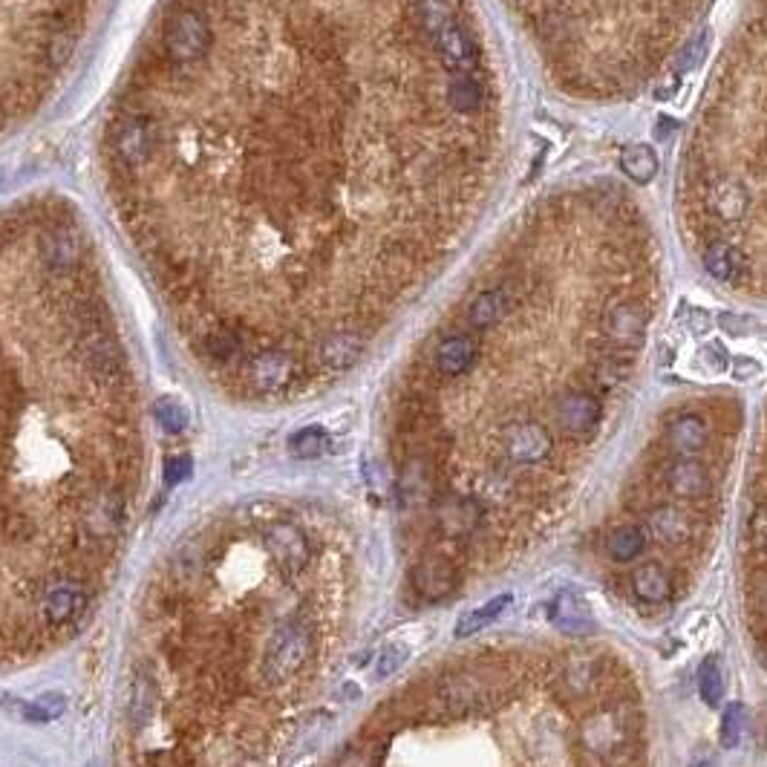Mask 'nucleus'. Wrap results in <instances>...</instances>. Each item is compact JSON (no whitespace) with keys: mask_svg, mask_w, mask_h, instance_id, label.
I'll list each match as a JSON object with an SVG mask.
<instances>
[{"mask_svg":"<svg viewBox=\"0 0 767 767\" xmlns=\"http://www.w3.org/2000/svg\"><path fill=\"white\" fill-rule=\"evenodd\" d=\"M675 90H678V75L669 73L667 78H664V81L658 84L655 96H658V99H661V101H667V99H672V96H675Z\"/></svg>","mask_w":767,"mask_h":767,"instance_id":"obj_48","label":"nucleus"},{"mask_svg":"<svg viewBox=\"0 0 767 767\" xmlns=\"http://www.w3.org/2000/svg\"><path fill=\"white\" fill-rule=\"evenodd\" d=\"M211 47V26L197 9L182 6L162 29V50L174 64H194Z\"/></svg>","mask_w":767,"mask_h":767,"instance_id":"obj_3","label":"nucleus"},{"mask_svg":"<svg viewBox=\"0 0 767 767\" xmlns=\"http://www.w3.org/2000/svg\"><path fill=\"white\" fill-rule=\"evenodd\" d=\"M566 678H569V684L577 690V693L589 690V681H592V661H589V658H571L569 664H566Z\"/></svg>","mask_w":767,"mask_h":767,"instance_id":"obj_45","label":"nucleus"},{"mask_svg":"<svg viewBox=\"0 0 767 767\" xmlns=\"http://www.w3.org/2000/svg\"><path fill=\"white\" fill-rule=\"evenodd\" d=\"M476 361H479V344H476V338L465 335V332L445 338V341L436 347V355H433L436 370L442 372L445 378H459V375H465Z\"/></svg>","mask_w":767,"mask_h":767,"instance_id":"obj_18","label":"nucleus"},{"mask_svg":"<svg viewBox=\"0 0 767 767\" xmlns=\"http://www.w3.org/2000/svg\"><path fill=\"white\" fill-rule=\"evenodd\" d=\"M407 658H410L407 646L390 644L378 655V661H375V678H390V675H396L398 669L407 664Z\"/></svg>","mask_w":767,"mask_h":767,"instance_id":"obj_40","label":"nucleus"},{"mask_svg":"<svg viewBox=\"0 0 767 767\" xmlns=\"http://www.w3.org/2000/svg\"><path fill=\"white\" fill-rule=\"evenodd\" d=\"M664 482L678 499H704L713 491V476L698 459H678L664 473Z\"/></svg>","mask_w":767,"mask_h":767,"instance_id":"obj_15","label":"nucleus"},{"mask_svg":"<svg viewBox=\"0 0 767 767\" xmlns=\"http://www.w3.org/2000/svg\"><path fill=\"white\" fill-rule=\"evenodd\" d=\"M620 724H618V718L612 716V713H600L597 718H592L589 721V727H586V742H589V747L592 750H597V753H615L620 747Z\"/></svg>","mask_w":767,"mask_h":767,"instance_id":"obj_32","label":"nucleus"},{"mask_svg":"<svg viewBox=\"0 0 767 767\" xmlns=\"http://www.w3.org/2000/svg\"><path fill=\"white\" fill-rule=\"evenodd\" d=\"M704 269H707L710 277H716L721 283L736 280V277L744 272L742 251L733 246V243H724V240L710 243L707 251H704Z\"/></svg>","mask_w":767,"mask_h":767,"instance_id":"obj_25","label":"nucleus"},{"mask_svg":"<svg viewBox=\"0 0 767 767\" xmlns=\"http://www.w3.org/2000/svg\"><path fill=\"white\" fill-rule=\"evenodd\" d=\"M646 534L667 548H681L693 540V520L687 511H681L675 505H658L646 517Z\"/></svg>","mask_w":767,"mask_h":767,"instance_id":"obj_13","label":"nucleus"},{"mask_svg":"<svg viewBox=\"0 0 767 767\" xmlns=\"http://www.w3.org/2000/svg\"><path fill=\"white\" fill-rule=\"evenodd\" d=\"M263 545L286 580H295L297 574L309 566V557H312L309 540L292 522H272L263 534Z\"/></svg>","mask_w":767,"mask_h":767,"instance_id":"obj_5","label":"nucleus"},{"mask_svg":"<svg viewBox=\"0 0 767 767\" xmlns=\"http://www.w3.org/2000/svg\"><path fill=\"white\" fill-rule=\"evenodd\" d=\"M609 338L620 347H641L646 332V315L638 303H618L606 318Z\"/></svg>","mask_w":767,"mask_h":767,"instance_id":"obj_21","label":"nucleus"},{"mask_svg":"<svg viewBox=\"0 0 767 767\" xmlns=\"http://www.w3.org/2000/svg\"><path fill=\"white\" fill-rule=\"evenodd\" d=\"M433 471L427 468V462L421 459H413L404 473H401V499L410 502V505H419V502H427L433 496Z\"/></svg>","mask_w":767,"mask_h":767,"instance_id":"obj_29","label":"nucleus"},{"mask_svg":"<svg viewBox=\"0 0 767 767\" xmlns=\"http://www.w3.org/2000/svg\"><path fill=\"white\" fill-rule=\"evenodd\" d=\"M698 693L704 698V704L718 707L724 698V667L718 658H707L698 669Z\"/></svg>","mask_w":767,"mask_h":767,"instance_id":"obj_34","label":"nucleus"},{"mask_svg":"<svg viewBox=\"0 0 767 767\" xmlns=\"http://www.w3.org/2000/svg\"><path fill=\"white\" fill-rule=\"evenodd\" d=\"M153 413H156V419L159 424L168 430V433H182L185 427H188V410L182 407V401H176V398L165 396L156 401V407H153Z\"/></svg>","mask_w":767,"mask_h":767,"instance_id":"obj_37","label":"nucleus"},{"mask_svg":"<svg viewBox=\"0 0 767 767\" xmlns=\"http://www.w3.org/2000/svg\"><path fill=\"white\" fill-rule=\"evenodd\" d=\"M747 545L759 554H767V508L759 505L753 508L750 520H747Z\"/></svg>","mask_w":767,"mask_h":767,"instance_id":"obj_41","label":"nucleus"},{"mask_svg":"<svg viewBox=\"0 0 767 767\" xmlns=\"http://www.w3.org/2000/svg\"><path fill=\"white\" fill-rule=\"evenodd\" d=\"M124 505L122 491L116 488H99V491H84L75 496V534L93 543H110L119 537L124 525Z\"/></svg>","mask_w":767,"mask_h":767,"instance_id":"obj_2","label":"nucleus"},{"mask_svg":"<svg viewBox=\"0 0 767 767\" xmlns=\"http://www.w3.org/2000/svg\"><path fill=\"white\" fill-rule=\"evenodd\" d=\"M707 41H710V35H707V32H704L698 41H693V44L687 47V52L681 55L678 70H693V67H698V64L704 61V55H707Z\"/></svg>","mask_w":767,"mask_h":767,"instance_id":"obj_47","label":"nucleus"},{"mask_svg":"<svg viewBox=\"0 0 767 767\" xmlns=\"http://www.w3.org/2000/svg\"><path fill=\"white\" fill-rule=\"evenodd\" d=\"M514 603L511 594H496L491 600H485L482 606H476L471 612H465L462 618L456 620V638H471V635H479L482 629H488L491 623L502 618L508 612V606Z\"/></svg>","mask_w":767,"mask_h":767,"instance_id":"obj_23","label":"nucleus"},{"mask_svg":"<svg viewBox=\"0 0 767 767\" xmlns=\"http://www.w3.org/2000/svg\"><path fill=\"white\" fill-rule=\"evenodd\" d=\"M421 21L430 35L442 32L450 21H456V12L450 6V0H421Z\"/></svg>","mask_w":767,"mask_h":767,"instance_id":"obj_38","label":"nucleus"},{"mask_svg":"<svg viewBox=\"0 0 767 767\" xmlns=\"http://www.w3.org/2000/svg\"><path fill=\"white\" fill-rule=\"evenodd\" d=\"M632 594L641 603H664L672 594V577L661 563H641L632 571Z\"/></svg>","mask_w":767,"mask_h":767,"instance_id":"obj_22","label":"nucleus"},{"mask_svg":"<svg viewBox=\"0 0 767 767\" xmlns=\"http://www.w3.org/2000/svg\"><path fill=\"white\" fill-rule=\"evenodd\" d=\"M646 540H649V534L641 525H635V522L618 525L609 534V557L615 563H632V560H638L646 551Z\"/></svg>","mask_w":767,"mask_h":767,"instance_id":"obj_27","label":"nucleus"},{"mask_svg":"<svg viewBox=\"0 0 767 767\" xmlns=\"http://www.w3.org/2000/svg\"><path fill=\"white\" fill-rule=\"evenodd\" d=\"M759 367L753 361H736V378H750V372H756Z\"/></svg>","mask_w":767,"mask_h":767,"instance_id":"obj_51","label":"nucleus"},{"mask_svg":"<svg viewBox=\"0 0 767 767\" xmlns=\"http://www.w3.org/2000/svg\"><path fill=\"white\" fill-rule=\"evenodd\" d=\"M312 652H315V629L309 620L292 618L280 623L263 649V661H260L263 681L266 684L292 681L297 672L306 667Z\"/></svg>","mask_w":767,"mask_h":767,"instance_id":"obj_1","label":"nucleus"},{"mask_svg":"<svg viewBox=\"0 0 767 767\" xmlns=\"http://www.w3.org/2000/svg\"><path fill=\"white\" fill-rule=\"evenodd\" d=\"M693 329L695 332H707V329H710V321H707V312H704V309L693 312Z\"/></svg>","mask_w":767,"mask_h":767,"instance_id":"obj_50","label":"nucleus"},{"mask_svg":"<svg viewBox=\"0 0 767 767\" xmlns=\"http://www.w3.org/2000/svg\"><path fill=\"white\" fill-rule=\"evenodd\" d=\"M295 375V358L283 349H263L246 364L248 387L260 396H274V393L289 390Z\"/></svg>","mask_w":767,"mask_h":767,"instance_id":"obj_6","label":"nucleus"},{"mask_svg":"<svg viewBox=\"0 0 767 767\" xmlns=\"http://www.w3.org/2000/svg\"><path fill=\"white\" fill-rule=\"evenodd\" d=\"M191 468H194V462H191V456H174V459H168L165 462V482L174 488V485H182L188 476H191Z\"/></svg>","mask_w":767,"mask_h":767,"instance_id":"obj_46","label":"nucleus"},{"mask_svg":"<svg viewBox=\"0 0 767 767\" xmlns=\"http://www.w3.org/2000/svg\"><path fill=\"white\" fill-rule=\"evenodd\" d=\"M551 447H554L551 433L545 430L543 424H537V421L511 424L502 433V450L517 465H537V462H543L545 456L551 453Z\"/></svg>","mask_w":767,"mask_h":767,"instance_id":"obj_9","label":"nucleus"},{"mask_svg":"<svg viewBox=\"0 0 767 767\" xmlns=\"http://www.w3.org/2000/svg\"><path fill=\"white\" fill-rule=\"evenodd\" d=\"M205 571V548L199 543H185L171 560V574L174 583L185 586V583H197Z\"/></svg>","mask_w":767,"mask_h":767,"instance_id":"obj_31","label":"nucleus"},{"mask_svg":"<svg viewBox=\"0 0 767 767\" xmlns=\"http://www.w3.org/2000/svg\"><path fill=\"white\" fill-rule=\"evenodd\" d=\"M436 698L442 701V707L450 716H462L485 698V684L473 672H453L442 678Z\"/></svg>","mask_w":767,"mask_h":767,"instance_id":"obj_17","label":"nucleus"},{"mask_svg":"<svg viewBox=\"0 0 767 767\" xmlns=\"http://www.w3.org/2000/svg\"><path fill=\"white\" fill-rule=\"evenodd\" d=\"M447 101L456 113H476L485 101L482 84L468 73H456L447 84Z\"/></svg>","mask_w":767,"mask_h":767,"instance_id":"obj_30","label":"nucleus"},{"mask_svg":"<svg viewBox=\"0 0 767 767\" xmlns=\"http://www.w3.org/2000/svg\"><path fill=\"white\" fill-rule=\"evenodd\" d=\"M511 309V300L502 289H488L482 295L473 297L471 309H468V321L473 329H491L502 321Z\"/></svg>","mask_w":767,"mask_h":767,"instance_id":"obj_26","label":"nucleus"},{"mask_svg":"<svg viewBox=\"0 0 767 767\" xmlns=\"http://www.w3.org/2000/svg\"><path fill=\"white\" fill-rule=\"evenodd\" d=\"M38 531V522L32 520L26 511H3L0 514V534L6 540H15V543H24V540H32Z\"/></svg>","mask_w":767,"mask_h":767,"instance_id":"obj_35","label":"nucleus"},{"mask_svg":"<svg viewBox=\"0 0 767 767\" xmlns=\"http://www.w3.org/2000/svg\"><path fill=\"white\" fill-rule=\"evenodd\" d=\"M667 439L669 447H672L678 456L695 459V456L707 447V442H710V427H707V421L701 419V416L684 413V416H678V419L669 424Z\"/></svg>","mask_w":767,"mask_h":767,"instance_id":"obj_19","label":"nucleus"},{"mask_svg":"<svg viewBox=\"0 0 767 767\" xmlns=\"http://www.w3.org/2000/svg\"><path fill=\"white\" fill-rule=\"evenodd\" d=\"M110 148H113V156L119 165L136 168V165L148 162L150 153L156 148V130L145 116L124 113L110 130Z\"/></svg>","mask_w":767,"mask_h":767,"instance_id":"obj_4","label":"nucleus"},{"mask_svg":"<svg viewBox=\"0 0 767 767\" xmlns=\"http://www.w3.org/2000/svg\"><path fill=\"white\" fill-rule=\"evenodd\" d=\"M329 450V436L321 427H303L289 439V453L295 459H318Z\"/></svg>","mask_w":767,"mask_h":767,"instance_id":"obj_33","label":"nucleus"},{"mask_svg":"<svg viewBox=\"0 0 767 767\" xmlns=\"http://www.w3.org/2000/svg\"><path fill=\"white\" fill-rule=\"evenodd\" d=\"M433 41H436V50H439L442 61L447 64V70L468 73L471 67H476L479 50H476V44L468 38V32L462 29L459 21H450L442 32L433 35Z\"/></svg>","mask_w":767,"mask_h":767,"instance_id":"obj_16","label":"nucleus"},{"mask_svg":"<svg viewBox=\"0 0 767 767\" xmlns=\"http://www.w3.org/2000/svg\"><path fill=\"white\" fill-rule=\"evenodd\" d=\"M756 606L767 615V583H762V586L756 589Z\"/></svg>","mask_w":767,"mask_h":767,"instance_id":"obj_52","label":"nucleus"},{"mask_svg":"<svg viewBox=\"0 0 767 767\" xmlns=\"http://www.w3.org/2000/svg\"><path fill=\"white\" fill-rule=\"evenodd\" d=\"M199 352L211 364H231L243 352V338L234 326H217V329H208L199 338Z\"/></svg>","mask_w":767,"mask_h":767,"instance_id":"obj_24","label":"nucleus"},{"mask_svg":"<svg viewBox=\"0 0 767 767\" xmlns=\"http://www.w3.org/2000/svg\"><path fill=\"white\" fill-rule=\"evenodd\" d=\"M620 168H623V174L629 176L632 182L646 185L658 174V153L649 145H629L620 153Z\"/></svg>","mask_w":767,"mask_h":767,"instance_id":"obj_28","label":"nucleus"},{"mask_svg":"<svg viewBox=\"0 0 767 767\" xmlns=\"http://www.w3.org/2000/svg\"><path fill=\"white\" fill-rule=\"evenodd\" d=\"M84 609H87V589L73 577H61V580H52L44 586L41 615L50 629L70 626L84 615Z\"/></svg>","mask_w":767,"mask_h":767,"instance_id":"obj_7","label":"nucleus"},{"mask_svg":"<svg viewBox=\"0 0 767 767\" xmlns=\"http://www.w3.org/2000/svg\"><path fill=\"white\" fill-rule=\"evenodd\" d=\"M433 520L442 537L462 540L476 531V525L482 520V508L468 496H442L433 508Z\"/></svg>","mask_w":767,"mask_h":767,"instance_id":"obj_11","label":"nucleus"},{"mask_svg":"<svg viewBox=\"0 0 767 767\" xmlns=\"http://www.w3.org/2000/svg\"><path fill=\"white\" fill-rule=\"evenodd\" d=\"M744 736V707L742 704H727L721 713V724H718V739L721 747L733 750L736 744L742 742Z\"/></svg>","mask_w":767,"mask_h":767,"instance_id":"obj_36","label":"nucleus"},{"mask_svg":"<svg viewBox=\"0 0 767 767\" xmlns=\"http://www.w3.org/2000/svg\"><path fill=\"white\" fill-rule=\"evenodd\" d=\"M597 381L603 384V387H615L620 384L626 375H629V361H623V358H606L603 364H597Z\"/></svg>","mask_w":767,"mask_h":767,"instance_id":"obj_43","label":"nucleus"},{"mask_svg":"<svg viewBox=\"0 0 767 767\" xmlns=\"http://www.w3.org/2000/svg\"><path fill=\"white\" fill-rule=\"evenodd\" d=\"M153 684H150L148 678H139L136 681V693H133V704H130V716L133 721H139V724H145L150 716H153V707H156V701H153Z\"/></svg>","mask_w":767,"mask_h":767,"instance_id":"obj_39","label":"nucleus"},{"mask_svg":"<svg viewBox=\"0 0 767 767\" xmlns=\"http://www.w3.org/2000/svg\"><path fill=\"white\" fill-rule=\"evenodd\" d=\"M410 583L421 600L436 603V600H445L447 594H453V589L459 586V569L445 554H424L410 569Z\"/></svg>","mask_w":767,"mask_h":767,"instance_id":"obj_8","label":"nucleus"},{"mask_svg":"<svg viewBox=\"0 0 767 767\" xmlns=\"http://www.w3.org/2000/svg\"><path fill=\"white\" fill-rule=\"evenodd\" d=\"M747 205H750L747 188L733 179H713L704 188V208L721 223H739L747 214Z\"/></svg>","mask_w":767,"mask_h":767,"instance_id":"obj_12","label":"nucleus"},{"mask_svg":"<svg viewBox=\"0 0 767 767\" xmlns=\"http://www.w3.org/2000/svg\"><path fill=\"white\" fill-rule=\"evenodd\" d=\"M364 355V338L355 332H335L329 338H323L318 347V361L326 370L341 372L355 367Z\"/></svg>","mask_w":767,"mask_h":767,"instance_id":"obj_20","label":"nucleus"},{"mask_svg":"<svg viewBox=\"0 0 767 767\" xmlns=\"http://www.w3.org/2000/svg\"><path fill=\"white\" fill-rule=\"evenodd\" d=\"M35 707L41 710L44 721H55L67 713V695L58 693V690H50V693H41L35 698Z\"/></svg>","mask_w":767,"mask_h":767,"instance_id":"obj_44","label":"nucleus"},{"mask_svg":"<svg viewBox=\"0 0 767 767\" xmlns=\"http://www.w3.org/2000/svg\"><path fill=\"white\" fill-rule=\"evenodd\" d=\"M554 416L560 421V427L574 436V439H589L597 424L603 419V407L600 401L592 396V393H583V390H569L563 396L557 398L554 404Z\"/></svg>","mask_w":767,"mask_h":767,"instance_id":"obj_10","label":"nucleus"},{"mask_svg":"<svg viewBox=\"0 0 767 767\" xmlns=\"http://www.w3.org/2000/svg\"><path fill=\"white\" fill-rule=\"evenodd\" d=\"M672 130H675V122L667 119V116H661L658 124H655V136H658V139H669V133H672Z\"/></svg>","mask_w":767,"mask_h":767,"instance_id":"obj_49","label":"nucleus"},{"mask_svg":"<svg viewBox=\"0 0 767 767\" xmlns=\"http://www.w3.org/2000/svg\"><path fill=\"white\" fill-rule=\"evenodd\" d=\"M548 620L554 629L566 632V635H592L597 620H594L592 606L586 603V597L574 592H563L548 609Z\"/></svg>","mask_w":767,"mask_h":767,"instance_id":"obj_14","label":"nucleus"},{"mask_svg":"<svg viewBox=\"0 0 767 767\" xmlns=\"http://www.w3.org/2000/svg\"><path fill=\"white\" fill-rule=\"evenodd\" d=\"M381 765V750L372 744H361V747H349L347 756L338 762V767H378Z\"/></svg>","mask_w":767,"mask_h":767,"instance_id":"obj_42","label":"nucleus"}]
</instances>
